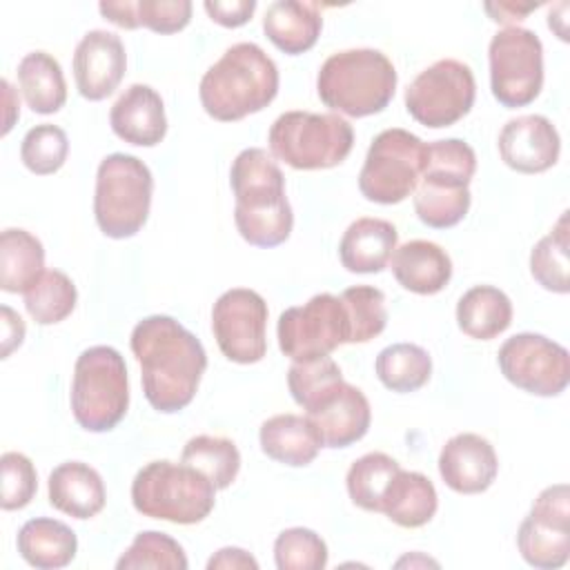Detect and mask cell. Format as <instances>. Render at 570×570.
<instances>
[{
  "label": "cell",
  "mask_w": 570,
  "mask_h": 570,
  "mask_svg": "<svg viewBox=\"0 0 570 570\" xmlns=\"http://www.w3.org/2000/svg\"><path fill=\"white\" fill-rule=\"evenodd\" d=\"M129 345L140 365L145 399L154 410L174 414L194 401L207 354L187 327L171 316L154 314L136 323Z\"/></svg>",
  "instance_id": "6da1fadb"
},
{
  "label": "cell",
  "mask_w": 570,
  "mask_h": 570,
  "mask_svg": "<svg viewBox=\"0 0 570 570\" xmlns=\"http://www.w3.org/2000/svg\"><path fill=\"white\" fill-rule=\"evenodd\" d=\"M229 185L236 198L234 223L243 240L276 247L289 238L294 214L285 196V176L272 154L261 147L243 149L232 163Z\"/></svg>",
  "instance_id": "7a4b0ae2"
},
{
  "label": "cell",
  "mask_w": 570,
  "mask_h": 570,
  "mask_svg": "<svg viewBox=\"0 0 570 570\" xmlns=\"http://www.w3.org/2000/svg\"><path fill=\"white\" fill-rule=\"evenodd\" d=\"M278 94V67L256 42L232 45L200 78V105L214 120L236 122Z\"/></svg>",
  "instance_id": "3957f363"
},
{
  "label": "cell",
  "mask_w": 570,
  "mask_h": 570,
  "mask_svg": "<svg viewBox=\"0 0 570 570\" xmlns=\"http://www.w3.org/2000/svg\"><path fill=\"white\" fill-rule=\"evenodd\" d=\"M396 69L379 49L332 53L318 69L316 91L325 107L350 118L383 111L396 91Z\"/></svg>",
  "instance_id": "277c9868"
},
{
  "label": "cell",
  "mask_w": 570,
  "mask_h": 570,
  "mask_svg": "<svg viewBox=\"0 0 570 570\" xmlns=\"http://www.w3.org/2000/svg\"><path fill=\"white\" fill-rule=\"evenodd\" d=\"M131 503L142 517L191 525L207 519L214 510L216 488L196 468L163 459L136 472Z\"/></svg>",
  "instance_id": "5b68a950"
},
{
  "label": "cell",
  "mask_w": 570,
  "mask_h": 570,
  "mask_svg": "<svg viewBox=\"0 0 570 570\" xmlns=\"http://www.w3.org/2000/svg\"><path fill=\"white\" fill-rule=\"evenodd\" d=\"M129 407V379L122 354L111 345L87 347L73 365L71 412L87 432L114 430Z\"/></svg>",
  "instance_id": "8992f818"
},
{
  "label": "cell",
  "mask_w": 570,
  "mask_h": 570,
  "mask_svg": "<svg viewBox=\"0 0 570 570\" xmlns=\"http://www.w3.org/2000/svg\"><path fill=\"white\" fill-rule=\"evenodd\" d=\"M154 194L149 167L131 154H109L96 171L94 216L109 238H131L147 223Z\"/></svg>",
  "instance_id": "52a82bcc"
},
{
  "label": "cell",
  "mask_w": 570,
  "mask_h": 570,
  "mask_svg": "<svg viewBox=\"0 0 570 570\" xmlns=\"http://www.w3.org/2000/svg\"><path fill=\"white\" fill-rule=\"evenodd\" d=\"M352 145L354 129L338 114L285 111L269 127L272 156L303 171L341 165Z\"/></svg>",
  "instance_id": "ba28073f"
},
{
  "label": "cell",
  "mask_w": 570,
  "mask_h": 570,
  "mask_svg": "<svg viewBox=\"0 0 570 570\" xmlns=\"http://www.w3.org/2000/svg\"><path fill=\"white\" fill-rule=\"evenodd\" d=\"M428 145L407 129L392 127L374 136L358 174V189L370 203L396 205L414 194Z\"/></svg>",
  "instance_id": "9c48e42d"
},
{
  "label": "cell",
  "mask_w": 570,
  "mask_h": 570,
  "mask_svg": "<svg viewBox=\"0 0 570 570\" xmlns=\"http://www.w3.org/2000/svg\"><path fill=\"white\" fill-rule=\"evenodd\" d=\"M490 89L505 109L534 102L543 87V45L525 27L510 24L497 31L488 47Z\"/></svg>",
  "instance_id": "30bf717a"
},
{
  "label": "cell",
  "mask_w": 570,
  "mask_h": 570,
  "mask_svg": "<svg viewBox=\"0 0 570 570\" xmlns=\"http://www.w3.org/2000/svg\"><path fill=\"white\" fill-rule=\"evenodd\" d=\"M476 96L472 69L443 58L423 69L405 89V109L423 127L441 129L470 114Z\"/></svg>",
  "instance_id": "8fae6325"
},
{
  "label": "cell",
  "mask_w": 570,
  "mask_h": 570,
  "mask_svg": "<svg viewBox=\"0 0 570 570\" xmlns=\"http://www.w3.org/2000/svg\"><path fill=\"white\" fill-rule=\"evenodd\" d=\"M278 347L294 363L330 356L338 345L350 343V321L334 294H316L298 307H287L276 325Z\"/></svg>",
  "instance_id": "7c38bea8"
},
{
  "label": "cell",
  "mask_w": 570,
  "mask_h": 570,
  "mask_svg": "<svg viewBox=\"0 0 570 570\" xmlns=\"http://www.w3.org/2000/svg\"><path fill=\"white\" fill-rule=\"evenodd\" d=\"M497 363L514 387L534 396H557L570 383L568 350L543 334L521 332L505 338Z\"/></svg>",
  "instance_id": "4fadbf2b"
},
{
  "label": "cell",
  "mask_w": 570,
  "mask_h": 570,
  "mask_svg": "<svg viewBox=\"0 0 570 570\" xmlns=\"http://www.w3.org/2000/svg\"><path fill=\"white\" fill-rule=\"evenodd\" d=\"M212 332L225 358L252 365L267 352V303L247 287L223 292L212 307Z\"/></svg>",
  "instance_id": "5bb4252c"
},
{
  "label": "cell",
  "mask_w": 570,
  "mask_h": 570,
  "mask_svg": "<svg viewBox=\"0 0 570 570\" xmlns=\"http://www.w3.org/2000/svg\"><path fill=\"white\" fill-rule=\"evenodd\" d=\"M517 546L525 563L541 570H557L570 557V488L548 485L539 492L532 510L521 521Z\"/></svg>",
  "instance_id": "9a60e30c"
},
{
  "label": "cell",
  "mask_w": 570,
  "mask_h": 570,
  "mask_svg": "<svg viewBox=\"0 0 570 570\" xmlns=\"http://www.w3.org/2000/svg\"><path fill=\"white\" fill-rule=\"evenodd\" d=\"M307 421L314 425L323 448H350L361 441L372 421V410L367 396L345 381L327 390L309 410H305Z\"/></svg>",
  "instance_id": "2e32d148"
},
{
  "label": "cell",
  "mask_w": 570,
  "mask_h": 570,
  "mask_svg": "<svg viewBox=\"0 0 570 570\" xmlns=\"http://www.w3.org/2000/svg\"><path fill=\"white\" fill-rule=\"evenodd\" d=\"M127 69V53L120 36L91 29L87 31L73 51V80L82 98L105 100L111 96Z\"/></svg>",
  "instance_id": "e0dca14e"
},
{
  "label": "cell",
  "mask_w": 570,
  "mask_h": 570,
  "mask_svg": "<svg viewBox=\"0 0 570 570\" xmlns=\"http://www.w3.org/2000/svg\"><path fill=\"white\" fill-rule=\"evenodd\" d=\"M501 160L519 174L548 171L561 151V138L557 127L539 114L517 116L499 131Z\"/></svg>",
  "instance_id": "ac0fdd59"
},
{
  "label": "cell",
  "mask_w": 570,
  "mask_h": 570,
  "mask_svg": "<svg viewBox=\"0 0 570 570\" xmlns=\"http://www.w3.org/2000/svg\"><path fill=\"white\" fill-rule=\"evenodd\" d=\"M439 474L450 490L459 494H479L494 483L499 459L485 436L461 432L441 448Z\"/></svg>",
  "instance_id": "d6986e66"
},
{
  "label": "cell",
  "mask_w": 570,
  "mask_h": 570,
  "mask_svg": "<svg viewBox=\"0 0 570 570\" xmlns=\"http://www.w3.org/2000/svg\"><path fill=\"white\" fill-rule=\"evenodd\" d=\"M114 134L136 147H154L167 134V116L160 94L142 82L129 85L109 111Z\"/></svg>",
  "instance_id": "ffe728a7"
},
{
  "label": "cell",
  "mask_w": 570,
  "mask_h": 570,
  "mask_svg": "<svg viewBox=\"0 0 570 570\" xmlns=\"http://www.w3.org/2000/svg\"><path fill=\"white\" fill-rule=\"evenodd\" d=\"M390 269L396 283L414 294H439L452 278L450 254L432 240H407L394 249Z\"/></svg>",
  "instance_id": "44dd1931"
},
{
  "label": "cell",
  "mask_w": 570,
  "mask_h": 570,
  "mask_svg": "<svg viewBox=\"0 0 570 570\" xmlns=\"http://www.w3.org/2000/svg\"><path fill=\"white\" fill-rule=\"evenodd\" d=\"M399 232L390 220L363 216L343 232L338 258L352 274H379L390 265Z\"/></svg>",
  "instance_id": "7402d4cb"
},
{
  "label": "cell",
  "mask_w": 570,
  "mask_h": 570,
  "mask_svg": "<svg viewBox=\"0 0 570 570\" xmlns=\"http://www.w3.org/2000/svg\"><path fill=\"white\" fill-rule=\"evenodd\" d=\"M47 490L49 503L73 519L96 517L107 501L102 476L82 461H65L53 468Z\"/></svg>",
  "instance_id": "603a6c76"
},
{
  "label": "cell",
  "mask_w": 570,
  "mask_h": 570,
  "mask_svg": "<svg viewBox=\"0 0 570 570\" xmlns=\"http://www.w3.org/2000/svg\"><path fill=\"white\" fill-rule=\"evenodd\" d=\"M323 29V16L316 2L276 0L263 16V31L269 42L287 56L309 51Z\"/></svg>",
  "instance_id": "cb8c5ba5"
},
{
  "label": "cell",
  "mask_w": 570,
  "mask_h": 570,
  "mask_svg": "<svg viewBox=\"0 0 570 570\" xmlns=\"http://www.w3.org/2000/svg\"><path fill=\"white\" fill-rule=\"evenodd\" d=\"M258 441L261 450L272 461L292 468L309 465L323 448L314 425L307 421V416L298 414H276L263 421Z\"/></svg>",
  "instance_id": "d4e9b609"
},
{
  "label": "cell",
  "mask_w": 570,
  "mask_h": 570,
  "mask_svg": "<svg viewBox=\"0 0 570 570\" xmlns=\"http://www.w3.org/2000/svg\"><path fill=\"white\" fill-rule=\"evenodd\" d=\"M18 552L20 557L40 570H56L65 568L73 561L78 552V539L76 532L49 517H36L29 519L20 530H18Z\"/></svg>",
  "instance_id": "484cf974"
},
{
  "label": "cell",
  "mask_w": 570,
  "mask_h": 570,
  "mask_svg": "<svg viewBox=\"0 0 570 570\" xmlns=\"http://www.w3.org/2000/svg\"><path fill=\"white\" fill-rule=\"evenodd\" d=\"M439 497L434 483L412 470H399L394 479L390 481L383 501L381 512L401 528H421L436 514Z\"/></svg>",
  "instance_id": "4316f807"
},
{
  "label": "cell",
  "mask_w": 570,
  "mask_h": 570,
  "mask_svg": "<svg viewBox=\"0 0 570 570\" xmlns=\"http://www.w3.org/2000/svg\"><path fill=\"white\" fill-rule=\"evenodd\" d=\"M456 323L470 338L492 341L510 327L512 301L499 287L474 285L456 303Z\"/></svg>",
  "instance_id": "83f0119b"
},
{
  "label": "cell",
  "mask_w": 570,
  "mask_h": 570,
  "mask_svg": "<svg viewBox=\"0 0 570 570\" xmlns=\"http://www.w3.org/2000/svg\"><path fill=\"white\" fill-rule=\"evenodd\" d=\"M42 243L27 229H4L0 234V287L9 294H24L42 276Z\"/></svg>",
  "instance_id": "f1b7e54d"
},
{
  "label": "cell",
  "mask_w": 570,
  "mask_h": 570,
  "mask_svg": "<svg viewBox=\"0 0 570 570\" xmlns=\"http://www.w3.org/2000/svg\"><path fill=\"white\" fill-rule=\"evenodd\" d=\"M20 91L36 114H56L65 107L67 82L60 62L47 51H31L18 65Z\"/></svg>",
  "instance_id": "f546056e"
},
{
  "label": "cell",
  "mask_w": 570,
  "mask_h": 570,
  "mask_svg": "<svg viewBox=\"0 0 570 570\" xmlns=\"http://www.w3.org/2000/svg\"><path fill=\"white\" fill-rule=\"evenodd\" d=\"M470 187L421 178L414 189V212L432 229H448L461 223L470 209Z\"/></svg>",
  "instance_id": "4dcf8cb0"
},
{
  "label": "cell",
  "mask_w": 570,
  "mask_h": 570,
  "mask_svg": "<svg viewBox=\"0 0 570 570\" xmlns=\"http://www.w3.org/2000/svg\"><path fill=\"white\" fill-rule=\"evenodd\" d=\"M379 381L392 392H416L430 381L432 358L414 343H392L383 347L374 363Z\"/></svg>",
  "instance_id": "1f68e13d"
},
{
  "label": "cell",
  "mask_w": 570,
  "mask_h": 570,
  "mask_svg": "<svg viewBox=\"0 0 570 570\" xmlns=\"http://www.w3.org/2000/svg\"><path fill=\"white\" fill-rule=\"evenodd\" d=\"M180 461L205 474L216 490L229 488L240 470V452L236 443L212 434L191 436L180 452Z\"/></svg>",
  "instance_id": "d6a6232c"
},
{
  "label": "cell",
  "mask_w": 570,
  "mask_h": 570,
  "mask_svg": "<svg viewBox=\"0 0 570 570\" xmlns=\"http://www.w3.org/2000/svg\"><path fill=\"white\" fill-rule=\"evenodd\" d=\"M568 247H570V227L568 212H563L557 225L532 247L530 252V274L548 292L568 294Z\"/></svg>",
  "instance_id": "836d02e7"
},
{
  "label": "cell",
  "mask_w": 570,
  "mask_h": 570,
  "mask_svg": "<svg viewBox=\"0 0 570 570\" xmlns=\"http://www.w3.org/2000/svg\"><path fill=\"white\" fill-rule=\"evenodd\" d=\"M399 470L401 465L385 452H367L356 459L345 476L352 503L367 512H381L383 494Z\"/></svg>",
  "instance_id": "e575fe53"
},
{
  "label": "cell",
  "mask_w": 570,
  "mask_h": 570,
  "mask_svg": "<svg viewBox=\"0 0 570 570\" xmlns=\"http://www.w3.org/2000/svg\"><path fill=\"white\" fill-rule=\"evenodd\" d=\"M78 301L73 281L60 269H45L42 276L24 292V307L38 325L65 321Z\"/></svg>",
  "instance_id": "d590c367"
},
{
  "label": "cell",
  "mask_w": 570,
  "mask_h": 570,
  "mask_svg": "<svg viewBox=\"0 0 570 570\" xmlns=\"http://www.w3.org/2000/svg\"><path fill=\"white\" fill-rule=\"evenodd\" d=\"M338 298L350 321V343H367L385 330V294L379 287L354 285L343 289Z\"/></svg>",
  "instance_id": "8d00e7d4"
},
{
  "label": "cell",
  "mask_w": 570,
  "mask_h": 570,
  "mask_svg": "<svg viewBox=\"0 0 570 570\" xmlns=\"http://www.w3.org/2000/svg\"><path fill=\"white\" fill-rule=\"evenodd\" d=\"M189 566L183 546L165 532L145 530L138 532L131 546L116 561L118 570H138V568H167L185 570Z\"/></svg>",
  "instance_id": "74e56055"
},
{
  "label": "cell",
  "mask_w": 570,
  "mask_h": 570,
  "mask_svg": "<svg viewBox=\"0 0 570 570\" xmlns=\"http://www.w3.org/2000/svg\"><path fill=\"white\" fill-rule=\"evenodd\" d=\"M474 171H476V154L465 140L448 138V140H434L428 145L425 167L421 178L470 187Z\"/></svg>",
  "instance_id": "f35d334b"
},
{
  "label": "cell",
  "mask_w": 570,
  "mask_h": 570,
  "mask_svg": "<svg viewBox=\"0 0 570 570\" xmlns=\"http://www.w3.org/2000/svg\"><path fill=\"white\" fill-rule=\"evenodd\" d=\"M69 154V138L58 125H36L31 127L20 145L22 165L36 176L56 174Z\"/></svg>",
  "instance_id": "ab89813d"
},
{
  "label": "cell",
  "mask_w": 570,
  "mask_h": 570,
  "mask_svg": "<svg viewBox=\"0 0 570 570\" xmlns=\"http://www.w3.org/2000/svg\"><path fill=\"white\" fill-rule=\"evenodd\" d=\"M327 554L325 541L309 528H287L274 541L278 570H323Z\"/></svg>",
  "instance_id": "60d3db41"
},
{
  "label": "cell",
  "mask_w": 570,
  "mask_h": 570,
  "mask_svg": "<svg viewBox=\"0 0 570 570\" xmlns=\"http://www.w3.org/2000/svg\"><path fill=\"white\" fill-rule=\"evenodd\" d=\"M341 381V367L330 356L292 363V367L287 370L289 394L303 410H309L327 390H332Z\"/></svg>",
  "instance_id": "b9f144b4"
},
{
  "label": "cell",
  "mask_w": 570,
  "mask_h": 570,
  "mask_svg": "<svg viewBox=\"0 0 570 570\" xmlns=\"http://www.w3.org/2000/svg\"><path fill=\"white\" fill-rule=\"evenodd\" d=\"M2 470V510H22L31 503L38 490V474L29 456L22 452H4L0 456Z\"/></svg>",
  "instance_id": "7bdbcfd3"
},
{
  "label": "cell",
  "mask_w": 570,
  "mask_h": 570,
  "mask_svg": "<svg viewBox=\"0 0 570 570\" xmlns=\"http://www.w3.org/2000/svg\"><path fill=\"white\" fill-rule=\"evenodd\" d=\"M138 27H147L156 33H176L191 20L189 0H138L136 2Z\"/></svg>",
  "instance_id": "ee69618b"
},
{
  "label": "cell",
  "mask_w": 570,
  "mask_h": 570,
  "mask_svg": "<svg viewBox=\"0 0 570 570\" xmlns=\"http://www.w3.org/2000/svg\"><path fill=\"white\" fill-rule=\"evenodd\" d=\"M203 7L216 24L236 29L252 20L256 11V0H207Z\"/></svg>",
  "instance_id": "f6af8a7d"
},
{
  "label": "cell",
  "mask_w": 570,
  "mask_h": 570,
  "mask_svg": "<svg viewBox=\"0 0 570 570\" xmlns=\"http://www.w3.org/2000/svg\"><path fill=\"white\" fill-rule=\"evenodd\" d=\"M0 321H2V350H0V356L7 358L24 341V321L9 305L0 307Z\"/></svg>",
  "instance_id": "bcb514c9"
},
{
  "label": "cell",
  "mask_w": 570,
  "mask_h": 570,
  "mask_svg": "<svg viewBox=\"0 0 570 570\" xmlns=\"http://www.w3.org/2000/svg\"><path fill=\"white\" fill-rule=\"evenodd\" d=\"M98 11L102 13L105 20L114 22L120 29H138L136 20V2L120 0V2H100Z\"/></svg>",
  "instance_id": "7dc6e473"
},
{
  "label": "cell",
  "mask_w": 570,
  "mask_h": 570,
  "mask_svg": "<svg viewBox=\"0 0 570 570\" xmlns=\"http://www.w3.org/2000/svg\"><path fill=\"white\" fill-rule=\"evenodd\" d=\"M207 568L214 570V568H232V570H238V568H252L256 570L258 568V561L245 552L243 548H220L209 561H207Z\"/></svg>",
  "instance_id": "c3c4849f"
},
{
  "label": "cell",
  "mask_w": 570,
  "mask_h": 570,
  "mask_svg": "<svg viewBox=\"0 0 570 570\" xmlns=\"http://www.w3.org/2000/svg\"><path fill=\"white\" fill-rule=\"evenodd\" d=\"M539 4H517V2H488L485 11L492 16L494 22L510 24L523 20L530 11H534Z\"/></svg>",
  "instance_id": "681fc988"
},
{
  "label": "cell",
  "mask_w": 570,
  "mask_h": 570,
  "mask_svg": "<svg viewBox=\"0 0 570 570\" xmlns=\"http://www.w3.org/2000/svg\"><path fill=\"white\" fill-rule=\"evenodd\" d=\"M2 94H4V125H2V136H7L16 122V118L20 116V102L18 96L13 91V87L9 85V80H2Z\"/></svg>",
  "instance_id": "f907efd6"
}]
</instances>
